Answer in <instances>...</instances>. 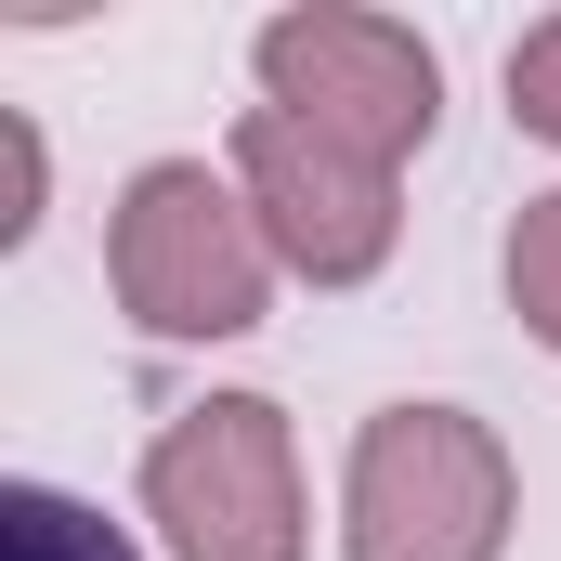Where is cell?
Listing matches in <instances>:
<instances>
[{
    "label": "cell",
    "mask_w": 561,
    "mask_h": 561,
    "mask_svg": "<svg viewBox=\"0 0 561 561\" xmlns=\"http://www.w3.org/2000/svg\"><path fill=\"white\" fill-rule=\"evenodd\" d=\"M275 249L262 209L236 196L222 157H144L131 183L105 196V300L131 313V340L170 353H222L275 313Z\"/></svg>",
    "instance_id": "6da1fadb"
},
{
    "label": "cell",
    "mask_w": 561,
    "mask_h": 561,
    "mask_svg": "<svg viewBox=\"0 0 561 561\" xmlns=\"http://www.w3.org/2000/svg\"><path fill=\"white\" fill-rule=\"evenodd\" d=\"M340 561H510L523 536V457L483 405L444 392H392L366 405L353 457H340Z\"/></svg>",
    "instance_id": "7a4b0ae2"
},
{
    "label": "cell",
    "mask_w": 561,
    "mask_h": 561,
    "mask_svg": "<svg viewBox=\"0 0 561 561\" xmlns=\"http://www.w3.org/2000/svg\"><path fill=\"white\" fill-rule=\"evenodd\" d=\"M157 561H313V470L275 392H196L144 431Z\"/></svg>",
    "instance_id": "3957f363"
},
{
    "label": "cell",
    "mask_w": 561,
    "mask_h": 561,
    "mask_svg": "<svg viewBox=\"0 0 561 561\" xmlns=\"http://www.w3.org/2000/svg\"><path fill=\"white\" fill-rule=\"evenodd\" d=\"M249 79H262L275 118L353 144L379 170L431 157V131H444V53L405 13H379V0H287V13H262L249 26Z\"/></svg>",
    "instance_id": "277c9868"
},
{
    "label": "cell",
    "mask_w": 561,
    "mask_h": 561,
    "mask_svg": "<svg viewBox=\"0 0 561 561\" xmlns=\"http://www.w3.org/2000/svg\"><path fill=\"white\" fill-rule=\"evenodd\" d=\"M222 170H236V196L262 209V249H275L287 287H366V275H392V249H405V170H379V157H353V144L300 131V118H275V105L236 118Z\"/></svg>",
    "instance_id": "5b68a950"
},
{
    "label": "cell",
    "mask_w": 561,
    "mask_h": 561,
    "mask_svg": "<svg viewBox=\"0 0 561 561\" xmlns=\"http://www.w3.org/2000/svg\"><path fill=\"white\" fill-rule=\"evenodd\" d=\"M0 561H144V536L66 483H0Z\"/></svg>",
    "instance_id": "8992f818"
},
{
    "label": "cell",
    "mask_w": 561,
    "mask_h": 561,
    "mask_svg": "<svg viewBox=\"0 0 561 561\" xmlns=\"http://www.w3.org/2000/svg\"><path fill=\"white\" fill-rule=\"evenodd\" d=\"M496 287H510V313H523V340H536V353L561 366V183L510 209V236H496Z\"/></svg>",
    "instance_id": "52a82bcc"
},
{
    "label": "cell",
    "mask_w": 561,
    "mask_h": 561,
    "mask_svg": "<svg viewBox=\"0 0 561 561\" xmlns=\"http://www.w3.org/2000/svg\"><path fill=\"white\" fill-rule=\"evenodd\" d=\"M39 222H53V144L26 105H0V249H26Z\"/></svg>",
    "instance_id": "ba28073f"
},
{
    "label": "cell",
    "mask_w": 561,
    "mask_h": 561,
    "mask_svg": "<svg viewBox=\"0 0 561 561\" xmlns=\"http://www.w3.org/2000/svg\"><path fill=\"white\" fill-rule=\"evenodd\" d=\"M510 131L561 144V13H536V26L510 39Z\"/></svg>",
    "instance_id": "9c48e42d"
}]
</instances>
